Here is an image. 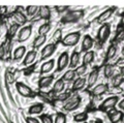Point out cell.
<instances>
[{
	"mask_svg": "<svg viewBox=\"0 0 124 123\" xmlns=\"http://www.w3.org/2000/svg\"><path fill=\"white\" fill-rule=\"evenodd\" d=\"M119 102V97L118 96H111L107 99H104L103 102H101V105L98 107V109L102 112L108 113L111 110H114V108L118 105Z\"/></svg>",
	"mask_w": 124,
	"mask_h": 123,
	"instance_id": "1",
	"label": "cell"
},
{
	"mask_svg": "<svg viewBox=\"0 0 124 123\" xmlns=\"http://www.w3.org/2000/svg\"><path fill=\"white\" fill-rule=\"evenodd\" d=\"M81 38V33L80 32H71L68 33L64 38H62L61 44L64 47H73L79 43Z\"/></svg>",
	"mask_w": 124,
	"mask_h": 123,
	"instance_id": "2",
	"label": "cell"
},
{
	"mask_svg": "<svg viewBox=\"0 0 124 123\" xmlns=\"http://www.w3.org/2000/svg\"><path fill=\"white\" fill-rule=\"evenodd\" d=\"M16 88H17V91L19 92V94L22 95L24 97H35L36 96V93L34 92L30 87H28L27 85H25L24 83H21V82H18L16 84Z\"/></svg>",
	"mask_w": 124,
	"mask_h": 123,
	"instance_id": "3",
	"label": "cell"
},
{
	"mask_svg": "<svg viewBox=\"0 0 124 123\" xmlns=\"http://www.w3.org/2000/svg\"><path fill=\"white\" fill-rule=\"evenodd\" d=\"M81 100H82V98H81L80 95H73V96H70L66 100L65 105L63 106V110H65V111L77 110L81 105Z\"/></svg>",
	"mask_w": 124,
	"mask_h": 123,
	"instance_id": "4",
	"label": "cell"
},
{
	"mask_svg": "<svg viewBox=\"0 0 124 123\" xmlns=\"http://www.w3.org/2000/svg\"><path fill=\"white\" fill-rule=\"evenodd\" d=\"M111 33V26L108 24H103L101 27L99 28L98 32H97V39L100 44H104L108 40V36Z\"/></svg>",
	"mask_w": 124,
	"mask_h": 123,
	"instance_id": "5",
	"label": "cell"
},
{
	"mask_svg": "<svg viewBox=\"0 0 124 123\" xmlns=\"http://www.w3.org/2000/svg\"><path fill=\"white\" fill-rule=\"evenodd\" d=\"M11 48V38L7 36L6 39L0 45V60H4L10 52Z\"/></svg>",
	"mask_w": 124,
	"mask_h": 123,
	"instance_id": "6",
	"label": "cell"
},
{
	"mask_svg": "<svg viewBox=\"0 0 124 123\" xmlns=\"http://www.w3.org/2000/svg\"><path fill=\"white\" fill-rule=\"evenodd\" d=\"M83 17V11H69L65 16L61 19V21L63 23H72L79 21L81 18Z\"/></svg>",
	"mask_w": 124,
	"mask_h": 123,
	"instance_id": "7",
	"label": "cell"
},
{
	"mask_svg": "<svg viewBox=\"0 0 124 123\" xmlns=\"http://www.w3.org/2000/svg\"><path fill=\"white\" fill-rule=\"evenodd\" d=\"M69 65V55L67 52H64L62 53L61 55L59 56L58 58V61H57V71H61L63 70L65 67Z\"/></svg>",
	"mask_w": 124,
	"mask_h": 123,
	"instance_id": "8",
	"label": "cell"
},
{
	"mask_svg": "<svg viewBox=\"0 0 124 123\" xmlns=\"http://www.w3.org/2000/svg\"><path fill=\"white\" fill-rule=\"evenodd\" d=\"M32 33V27L31 26H25L18 32V40L19 43H24L30 37Z\"/></svg>",
	"mask_w": 124,
	"mask_h": 123,
	"instance_id": "9",
	"label": "cell"
},
{
	"mask_svg": "<svg viewBox=\"0 0 124 123\" xmlns=\"http://www.w3.org/2000/svg\"><path fill=\"white\" fill-rule=\"evenodd\" d=\"M98 76H99V68L98 67H94L93 68V70L89 74L88 79H87V87L88 88H92L93 86L95 85V83L97 82Z\"/></svg>",
	"mask_w": 124,
	"mask_h": 123,
	"instance_id": "10",
	"label": "cell"
},
{
	"mask_svg": "<svg viewBox=\"0 0 124 123\" xmlns=\"http://www.w3.org/2000/svg\"><path fill=\"white\" fill-rule=\"evenodd\" d=\"M114 11H115V7H110V8H108L103 11V13H101L99 15V16L97 17V23H99V24H104V22H107L108 19H110L112 16H113V14H114Z\"/></svg>",
	"mask_w": 124,
	"mask_h": 123,
	"instance_id": "11",
	"label": "cell"
},
{
	"mask_svg": "<svg viewBox=\"0 0 124 123\" xmlns=\"http://www.w3.org/2000/svg\"><path fill=\"white\" fill-rule=\"evenodd\" d=\"M55 51H56V45H55V44L46 45V47L42 49V51H41L40 59H41V60H45V59H46V58H49V57H51Z\"/></svg>",
	"mask_w": 124,
	"mask_h": 123,
	"instance_id": "12",
	"label": "cell"
},
{
	"mask_svg": "<svg viewBox=\"0 0 124 123\" xmlns=\"http://www.w3.org/2000/svg\"><path fill=\"white\" fill-rule=\"evenodd\" d=\"M11 17L15 19V21L17 22V24L19 26H20V25H24V24H26V23H27V17L22 13V11L19 10V7H18L17 10L13 11Z\"/></svg>",
	"mask_w": 124,
	"mask_h": 123,
	"instance_id": "13",
	"label": "cell"
},
{
	"mask_svg": "<svg viewBox=\"0 0 124 123\" xmlns=\"http://www.w3.org/2000/svg\"><path fill=\"white\" fill-rule=\"evenodd\" d=\"M93 44H94V39L90 35H85L82 41V49H81V51L85 53L89 52L93 47Z\"/></svg>",
	"mask_w": 124,
	"mask_h": 123,
	"instance_id": "14",
	"label": "cell"
},
{
	"mask_svg": "<svg viewBox=\"0 0 124 123\" xmlns=\"http://www.w3.org/2000/svg\"><path fill=\"white\" fill-rule=\"evenodd\" d=\"M108 119H110V121L112 123H119L123 120L124 113L122 111H115L114 110L112 113H108Z\"/></svg>",
	"mask_w": 124,
	"mask_h": 123,
	"instance_id": "15",
	"label": "cell"
},
{
	"mask_svg": "<svg viewBox=\"0 0 124 123\" xmlns=\"http://www.w3.org/2000/svg\"><path fill=\"white\" fill-rule=\"evenodd\" d=\"M108 91V86L107 84H99V85L95 86L91 91V94L93 96H100V95L104 94L106 92Z\"/></svg>",
	"mask_w": 124,
	"mask_h": 123,
	"instance_id": "16",
	"label": "cell"
},
{
	"mask_svg": "<svg viewBox=\"0 0 124 123\" xmlns=\"http://www.w3.org/2000/svg\"><path fill=\"white\" fill-rule=\"evenodd\" d=\"M80 59H81V54L79 52H72V54L70 55V59H69V69H73V68L78 67L80 62Z\"/></svg>",
	"mask_w": 124,
	"mask_h": 123,
	"instance_id": "17",
	"label": "cell"
},
{
	"mask_svg": "<svg viewBox=\"0 0 124 123\" xmlns=\"http://www.w3.org/2000/svg\"><path fill=\"white\" fill-rule=\"evenodd\" d=\"M54 80V76H48V77H44L40 78V80L38 81V87L42 89V88H48L51 86V84L53 83Z\"/></svg>",
	"mask_w": 124,
	"mask_h": 123,
	"instance_id": "18",
	"label": "cell"
},
{
	"mask_svg": "<svg viewBox=\"0 0 124 123\" xmlns=\"http://www.w3.org/2000/svg\"><path fill=\"white\" fill-rule=\"evenodd\" d=\"M86 82H87V80L85 78H78L77 80H75V82H73V84H72L71 91L82 90L85 87V85H86Z\"/></svg>",
	"mask_w": 124,
	"mask_h": 123,
	"instance_id": "19",
	"label": "cell"
},
{
	"mask_svg": "<svg viewBox=\"0 0 124 123\" xmlns=\"http://www.w3.org/2000/svg\"><path fill=\"white\" fill-rule=\"evenodd\" d=\"M36 51H34V50H32V51H29L28 53L26 54L25 58H24V61H23V64L24 65H31L34 61H35V58H36Z\"/></svg>",
	"mask_w": 124,
	"mask_h": 123,
	"instance_id": "20",
	"label": "cell"
},
{
	"mask_svg": "<svg viewBox=\"0 0 124 123\" xmlns=\"http://www.w3.org/2000/svg\"><path fill=\"white\" fill-rule=\"evenodd\" d=\"M38 15H39V18L42 19V20H50V18H51V10H50L49 6H39Z\"/></svg>",
	"mask_w": 124,
	"mask_h": 123,
	"instance_id": "21",
	"label": "cell"
},
{
	"mask_svg": "<svg viewBox=\"0 0 124 123\" xmlns=\"http://www.w3.org/2000/svg\"><path fill=\"white\" fill-rule=\"evenodd\" d=\"M65 87V82L62 79H58L55 83H54V86H53V89H52V93L54 94H57V93H60L62 92V90L64 89Z\"/></svg>",
	"mask_w": 124,
	"mask_h": 123,
	"instance_id": "22",
	"label": "cell"
},
{
	"mask_svg": "<svg viewBox=\"0 0 124 123\" xmlns=\"http://www.w3.org/2000/svg\"><path fill=\"white\" fill-rule=\"evenodd\" d=\"M54 65H55V61H54L53 59L49 60V61H46L40 67V74H46V72H50L54 68Z\"/></svg>",
	"mask_w": 124,
	"mask_h": 123,
	"instance_id": "23",
	"label": "cell"
},
{
	"mask_svg": "<svg viewBox=\"0 0 124 123\" xmlns=\"http://www.w3.org/2000/svg\"><path fill=\"white\" fill-rule=\"evenodd\" d=\"M123 82H124V78H123L122 72H120V74L116 75V76H114L113 78H112V86H113L114 88L119 87Z\"/></svg>",
	"mask_w": 124,
	"mask_h": 123,
	"instance_id": "24",
	"label": "cell"
},
{
	"mask_svg": "<svg viewBox=\"0 0 124 123\" xmlns=\"http://www.w3.org/2000/svg\"><path fill=\"white\" fill-rule=\"evenodd\" d=\"M94 57H95V53L93 51H89L87 53H85V55L83 57V64L84 65H87L92 63L94 61Z\"/></svg>",
	"mask_w": 124,
	"mask_h": 123,
	"instance_id": "25",
	"label": "cell"
},
{
	"mask_svg": "<svg viewBox=\"0 0 124 123\" xmlns=\"http://www.w3.org/2000/svg\"><path fill=\"white\" fill-rule=\"evenodd\" d=\"M42 111H44V105L42 103H36V105H33L29 108L28 112L31 115H37L40 114Z\"/></svg>",
	"mask_w": 124,
	"mask_h": 123,
	"instance_id": "26",
	"label": "cell"
},
{
	"mask_svg": "<svg viewBox=\"0 0 124 123\" xmlns=\"http://www.w3.org/2000/svg\"><path fill=\"white\" fill-rule=\"evenodd\" d=\"M115 65L114 64H107L104 66V69H103V75L107 79L108 78H113V75H114V71H115Z\"/></svg>",
	"mask_w": 124,
	"mask_h": 123,
	"instance_id": "27",
	"label": "cell"
},
{
	"mask_svg": "<svg viewBox=\"0 0 124 123\" xmlns=\"http://www.w3.org/2000/svg\"><path fill=\"white\" fill-rule=\"evenodd\" d=\"M26 53V48L24 46H21V47H19L15 50L14 52V59L15 60H20L23 58V56L25 55Z\"/></svg>",
	"mask_w": 124,
	"mask_h": 123,
	"instance_id": "28",
	"label": "cell"
},
{
	"mask_svg": "<svg viewBox=\"0 0 124 123\" xmlns=\"http://www.w3.org/2000/svg\"><path fill=\"white\" fill-rule=\"evenodd\" d=\"M76 71H75V69H68L65 74L62 76V80L64 81V82H71V81H73L75 80V78H76Z\"/></svg>",
	"mask_w": 124,
	"mask_h": 123,
	"instance_id": "29",
	"label": "cell"
},
{
	"mask_svg": "<svg viewBox=\"0 0 124 123\" xmlns=\"http://www.w3.org/2000/svg\"><path fill=\"white\" fill-rule=\"evenodd\" d=\"M46 40V35H38L37 37H35V39L33 40V44H32V47L34 49H37L39 48L40 46H42Z\"/></svg>",
	"mask_w": 124,
	"mask_h": 123,
	"instance_id": "30",
	"label": "cell"
},
{
	"mask_svg": "<svg viewBox=\"0 0 124 123\" xmlns=\"http://www.w3.org/2000/svg\"><path fill=\"white\" fill-rule=\"evenodd\" d=\"M116 53H117V47H116L115 45H111L110 47H108V51H107V56H106V60H110L112 58H114Z\"/></svg>",
	"mask_w": 124,
	"mask_h": 123,
	"instance_id": "31",
	"label": "cell"
},
{
	"mask_svg": "<svg viewBox=\"0 0 124 123\" xmlns=\"http://www.w3.org/2000/svg\"><path fill=\"white\" fill-rule=\"evenodd\" d=\"M87 119H88V113L87 112L79 113V114L75 115V117H73V120H75L76 122H81V123L86 122Z\"/></svg>",
	"mask_w": 124,
	"mask_h": 123,
	"instance_id": "32",
	"label": "cell"
},
{
	"mask_svg": "<svg viewBox=\"0 0 124 123\" xmlns=\"http://www.w3.org/2000/svg\"><path fill=\"white\" fill-rule=\"evenodd\" d=\"M38 9H39V6L36 5H29L26 7V13L29 17H33L34 15H36L38 13Z\"/></svg>",
	"mask_w": 124,
	"mask_h": 123,
	"instance_id": "33",
	"label": "cell"
},
{
	"mask_svg": "<svg viewBox=\"0 0 124 123\" xmlns=\"http://www.w3.org/2000/svg\"><path fill=\"white\" fill-rule=\"evenodd\" d=\"M50 29H51V25L49 23H45L38 28V34L39 35H46V33L50 31Z\"/></svg>",
	"mask_w": 124,
	"mask_h": 123,
	"instance_id": "34",
	"label": "cell"
},
{
	"mask_svg": "<svg viewBox=\"0 0 124 123\" xmlns=\"http://www.w3.org/2000/svg\"><path fill=\"white\" fill-rule=\"evenodd\" d=\"M52 40L54 41V44H58V43H61L62 40V30L61 29H57L55 32L53 34V37H52Z\"/></svg>",
	"mask_w": 124,
	"mask_h": 123,
	"instance_id": "35",
	"label": "cell"
},
{
	"mask_svg": "<svg viewBox=\"0 0 124 123\" xmlns=\"http://www.w3.org/2000/svg\"><path fill=\"white\" fill-rule=\"evenodd\" d=\"M54 123H66V115L62 112L57 113Z\"/></svg>",
	"mask_w": 124,
	"mask_h": 123,
	"instance_id": "36",
	"label": "cell"
},
{
	"mask_svg": "<svg viewBox=\"0 0 124 123\" xmlns=\"http://www.w3.org/2000/svg\"><path fill=\"white\" fill-rule=\"evenodd\" d=\"M19 31V25L18 24H13L10 27H9V30H8V37L13 38L17 32Z\"/></svg>",
	"mask_w": 124,
	"mask_h": 123,
	"instance_id": "37",
	"label": "cell"
},
{
	"mask_svg": "<svg viewBox=\"0 0 124 123\" xmlns=\"http://www.w3.org/2000/svg\"><path fill=\"white\" fill-rule=\"evenodd\" d=\"M40 121L41 123H54V120H53V118L52 116H50V115H41L40 116Z\"/></svg>",
	"mask_w": 124,
	"mask_h": 123,
	"instance_id": "38",
	"label": "cell"
},
{
	"mask_svg": "<svg viewBox=\"0 0 124 123\" xmlns=\"http://www.w3.org/2000/svg\"><path fill=\"white\" fill-rule=\"evenodd\" d=\"M86 69H87V66H86V65H84V64L80 65V66L77 67V69H75L76 75H77V76H82L83 74H85V72H86Z\"/></svg>",
	"mask_w": 124,
	"mask_h": 123,
	"instance_id": "39",
	"label": "cell"
},
{
	"mask_svg": "<svg viewBox=\"0 0 124 123\" xmlns=\"http://www.w3.org/2000/svg\"><path fill=\"white\" fill-rule=\"evenodd\" d=\"M123 39H124V28H120V29H118V33L115 37V40L119 43V41H121Z\"/></svg>",
	"mask_w": 124,
	"mask_h": 123,
	"instance_id": "40",
	"label": "cell"
},
{
	"mask_svg": "<svg viewBox=\"0 0 124 123\" xmlns=\"http://www.w3.org/2000/svg\"><path fill=\"white\" fill-rule=\"evenodd\" d=\"M55 9L58 13H65V11L68 9V6L67 5H58L55 7Z\"/></svg>",
	"mask_w": 124,
	"mask_h": 123,
	"instance_id": "41",
	"label": "cell"
},
{
	"mask_svg": "<svg viewBox=\"0 0 124 123\" xmlns=\"http://www.w3.org/2000/svg\"><path fill=\"white\" fill-rule=\"evenodd\" d=\"M70 97V94L68 93V92H66V93H63L62 95H60V96H58L57 99L58 100H62V101H64V100H67V99Z\"/></svg>",
	"mask_w": 124,
	"mask_h": 123,
	"instance_id": "42",
	"label": "cell"
},
{
	"mask_svg": "<svg viewBox=\"0 0 124 123\" xmlns=\"http://www.w3.org/2000/svg\"><path fill=\"white\" fill-rule=\"evenodd\" d=\"M7 9H8L7 6H0V17H3L5 15H7Z\"/></svg>",
	"mask_w": 124,
	"mask_h": 123,
	"instance_id": "43",
	"label": "cell"
},
{
	"mask_svg": "<svg viewBox=\"0 0 124 123\" xmlns=\"http://www.w3.org/2000/svg\"><path fill=\"white\" fill-rule=\"evenodd\" d=\"M115 66H118L121 68V69H124V59H118L115 64Z\"/></svg>",
	"mask_w": 124,
	"mask_h": 123,
	"instance_id": "44",
	"label": "cell"
},
{
	"mask_svg": "<svg viewBox=\"0 0 124 123\" xmlns=\"http://www.w3.org/2000/svg\"><path fill=\"white\" fill-rule=\"evenodd\" d=\"M26 122L27 123H39V121H38L36 118H34V117H27Z\"/></svg>",
	"mask_w": 124,
	"mask_h": 123,
	"instance_id": "45",
	"label": "cell"
},
{
	"mask_svg": "<svg viewBox=\"0 0 124 123\" xmlns=\"http://www.w3.org/2000/svg\"><path fill=\"white\" fill-rule=\"evenodd\" d=\"M120 28H124V13H122L121 15V19H120V24L118 26V29Z\"/></svg>",
	"mask_w": 124,
	"mask_h": 123,
	"instance_id": "46",
	"label": "cell"
},
{
	"mask_svg": "<svg viewBox=\"0 0 124 123\" xmlns=\"http://www.w3.org/2000/svg\"><path fill=\"white\" fill-rule=\"evenodd\" d=\"M118 107H119V109L124 110V99H122L121 101H119V102H118Z\"/></svg>",
	"mask_w": 124,
	"mask_h": 123,
	"instance_id": "47",
	"label": "cell"
},
{
	"mask_svg": "<svg viewBox=\"0 0 124 123\" xmlns=\"http://www.w3.org/2000/svg\"><path fill=\"white\" fill-rule=\"evenodd\" d=\"M3 23H4V20H3V18H2V17H0V27L3 25Z\"/></svg>",
	"mask_w": 124,
	"mask_h": 123,
	"instance_id": "48",
	"label": "cell"
},
{
	"mask_svg": "<svg viewBox=\"0 0 124 123\" xmlns=\"http://www.w3.org/2000/svg\"><path fill=\"white\" fill-rule=\"evenodd\" d=\"M94 123H103V122H102L101 120H100V119H98V120H96Z\"/></svg>",
	"mask_w": 124,
	"mask_h": 123,
	"instance_id": "49",
	"label": "cell"
},
{
	"mask_svg": "<svg viewBox=\"0 0 124 123\" xmlns=\"http://www.w3.org/2000/svg\"><path fill=\"white\" fill-rule=\"evenodd\" d=\"M122 54H123V56H124V46H123V49H122Z\"/></svg>",
	"mask_w": 124,
	"mask_h": 123,
	"instance_id": "50",
	"label": "cell"
},
{
	"mask_svg": "<svg viewBox=\"0 0 124 123\" xmlns=\"http://www.w3.org/2000/svg\"><path fill=\"white\" fill-rule=\"evenodd\" d=\"M84 123H87V122H84Z\"/></svg>",
	"mask_w": 124,
	"mask_h": 123,
	"instance_id": "51",
	"label": "cell"
},
{
	"mask_svg": "<svg viewBox=\"0 0 124 123\" xmlns=\"http://www.w3.org/2000/svg\"><path fill=\"white\" fill-rule=\"evenodd\" d=\"M123 96H124V94H123Z\"/></svg>",
	"mask_w": 124,
	"mask_h": 123,
	"instance_id": "52",
	"label": "cell"
}]
</instances>
